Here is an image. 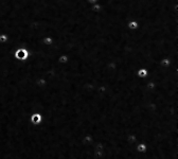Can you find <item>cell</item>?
Segmentation results:
<instances>
[{"instance_id": "obj_1", "label": "cell", "mask_w": 178, "mask_h": 159, "mask_svg": "<svg viewBox=\"0 0 178 159\" xmlns=\"http://www.w3.org/2000/svg\"><path fill=\"white\" fill-rule=\"evenodd\" d=\"M29 57V52L25 48H18L14 52V59L17 61H23L25 59H28Z\"/></svg>"}, {"instance_id": "obj_2", "label": "cell", "mask_w": 178, "mask_h": 159, "mask_svg": "<svg viewBox=\"0 0 178 159\" xmlns=\"http://www.w3.org/2000/svg\"><path fill=\"white\" fill-rule=\"evenodd\" d=\"M30 122L33 125H39L42 122V114L39 112H34L30 116Z\"/></svg>"}, {"instance_id": "obj_3", "label": "cell", "mask_w": 178, "mask_h": 159, "mask_svg": "<svg viewBox=\"0 0 178 159\" xmlns=\"http://www.w3.org/2000/svg\"><path fill=\"white\" fill-rule=\"evenodd\" d=\"M160 65H161V67L163 68H169L171 67L172 65H178V63H173V61H171V59H169V57H163V59H161V61H160Z\"/></svg>"}, {"instance_id": "obj_4", "label": "cell", "mask_w": 178, "mask_h": 159, "mask_svg": "<svg viewBox=\"0 0 178 159\" xmlns=\"http://www.w3.org/2000/svg\"><path fill=\"white\" fill-rule=\"evenodd\" d=\"M150 72L148 71L146 68H139V69L137 70V76L140 78H148Z\"/></svg>"}, {"instance_id": "obj_5", "label": "cell", "mask_w": 178, "mask_h": 159, "mask_svg": "<svg viewBox=\"0 0 178 159\" xmlns=\"http://www.w3.org/2000/svg\"><path fill=\"white\" fill-rule=\"evenodd\" d=\"M57 61L61 65L68 64V63H69V55L66 54V53H63V54H61V55L57 57Z\"/></svg>"}, {"instance_id": "obj_6", "label": "cell", "mask_w": 178, "mask_h": 159, "mask_svg": "<svg viewBox=\"0 0 178 159\" xmlns=\"http://www.w3.org/2000/svg\"><path fill=\"white\" fill-rule=\"evenodd\" d=\"M42 42L44 46H47V47H50V46H52L53 44H54V38H53L52 36H44V38L42 39Z\"/></svg>"}, {"instance_id": "obj_7", "label": "cell", "mask_w": 178, "mask_h": 159, "mask_svg": "<svg viewBox=\"0 0 178 159\" xmlns=\"http://www.w3.org/2000/svg\"><path fill=\"white\" fill-rule=\"evenodd\" d=\"M146 150H148V146L144 142H138L136 144V151L138 153H145Z\"/></svg>"}, {"instance_id": "obj_8", "label": "cell", "mask_w": 178, "mask_h": 159, "mask_svg": "<svg viewBox=\"0 0 178 159\" xmlns=\"http://www.w3.org/2000/svg\"><path fill=\"white\" fill-rule=\"evenodd\" d=\"M127 28L131 31H135L139 28V23H138V21H136V20H129L127 23Z\"/></svg>"}, {"instance_id": "obj_9", "label": "cell", "mask_w": 178, "mask_h": 159, "mask_svg": "<svg viewBox=\"0 0 178 159\" xmlns=\"http://www.w3.org/2000/svg\"><path fill=\"white\" fill-rule=\"evenodd\" d=\"M102 8H103V6H102V3L97 2V3H95V4H92L91 6V11L95 12V13H99V12L102 11Z\"/></svg>"}, {"instance_id": "obj_10", "label": "cell", "mask_w": 178, "mask_h": 159, "mask_svg": "<svg viewBox=\"0 0 178 159\" xmlns=\"http://www.w3.org/2000/svg\"><path fill=\"white\" fill-rule=\"evenodd\" d=\"M8 42V34H6V33L0 34V44L4 45V44H6Z\"/></svg>"}, {"instance_id": "obj_11", "label": "cell", "mask_w": 178, "mask_h": 159, "mask_svg": "<svg viewBox=\"0 0 178 159\" xmlns=\"http://www.w3.org/2000/svg\"><path fill=\"white\" fill-rule=\"evenodd\" d=\"M87 3H89L90 6H92V4H95V3H97L99 2V0H86Z\"/></svg>"}]
</instances>
